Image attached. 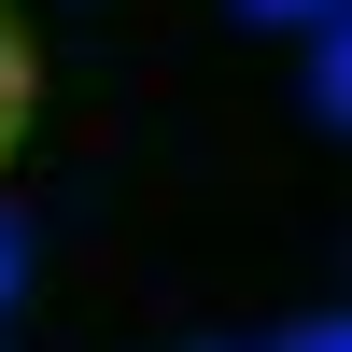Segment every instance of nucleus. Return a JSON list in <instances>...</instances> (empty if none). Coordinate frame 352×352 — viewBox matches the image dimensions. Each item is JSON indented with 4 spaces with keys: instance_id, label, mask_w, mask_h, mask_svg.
<instances>
[{
    "instance_id": "4",
    "label": "nucleus",
    "mask_w": 352,
    "mask_h": 352,
    "mask_svg": "<svg viewBox=\"0 0 352 352\" xmlns=\"http://www.w3.org/2000/svg\"><path fill=\"white\" fill-rule=\"evenodd\" d=\"M268 352H352V338H338V310H310V324H282Z\"/></svg>"
},
{
    "instance_id": "5",
    "label": "nucleus",
    "mask_w": 352,
    "mask_h": 352,
    "mask_svg": "<svg viewBox=\"0 0 352 352\" xmlns=\"http://www.w3.org/2000/svg\"><path fill=\"white\" fill-rule=\"evenodd\" d=\"M14 282H28V226L0 212V310H14Z\"/></svg>"
},
{
    "instance_id": "3",
    "label": "nucleus",
    "mask_w": 352,
    "mask_h": 352,
    "mask_svg": "<svg viewBox=\"0 0 352 352\" xmlns=\"http://www.w3.org/2000/svg\"><path fill=\"white\" fill-rule=\"evenodd\" d=\"M240 14H254V28H324L338 0H240Z\"/></svg>"
},
{
    "instance_id": "1",
    "label": "nucleus",
    "mask_w": 352,
    "mask_h": 352,
    "mask_svg": "<svg viewBox=\"0 0 352 352\" xmlns=\"http://www.w3.org/2000/svg\"><path fill=\"white\" fill-rule=\"evenodd\" d=\"M14 127H28V43H14V14H0V155H14Z\"/></svg>"
},
{
    "instance_id": "2",
    "label": "nucleus",
    "mask_w": 352,
    "mask_h": 352,
    "mask_svg": "<svg viewBox=\"0 0 352 352\" xmlns=\"http://www.w3.org/2000/svg\"><path fill=\"white\" fill-rule=\"evenodd\" d=\"M310 113H324V127L352 113V56H338V28H324V43H310Z\"/></svg>"
}]
</instances>
